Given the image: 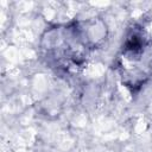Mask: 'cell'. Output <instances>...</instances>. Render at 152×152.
Wrapping results in <instances>:
<instances>
[{"mask_svg": "<svg viewBox=\"0 0 152 152\" xmlns=\"http://www.w3.org/2000/svg\"><path fill=\"white\" fill-rule=\"evenodd\" d=\"M118 66L122 82L133 89L139 88L152 70V39L140 28H133L127 34Z\"/></svg>", "mask_w": 152, "mask_h": 152, "instance_id": "2", "label": "cell"}, {"mask_svg": "<svg viewBox=\"0 0 152 152\" xmlns=\"http://www.w3.org/2000/svg\"><path fill=\"white\" fill-rule=\"evenodd\" d=\"M83 28L75 24L48 32L43 46L46 58L58 68L70 69L81 65L91 49V38Z\"/></svg>", "mask_w": 152, "mask_h": 152, "instance_id": "1", "label": "cell"}]
</instances>
